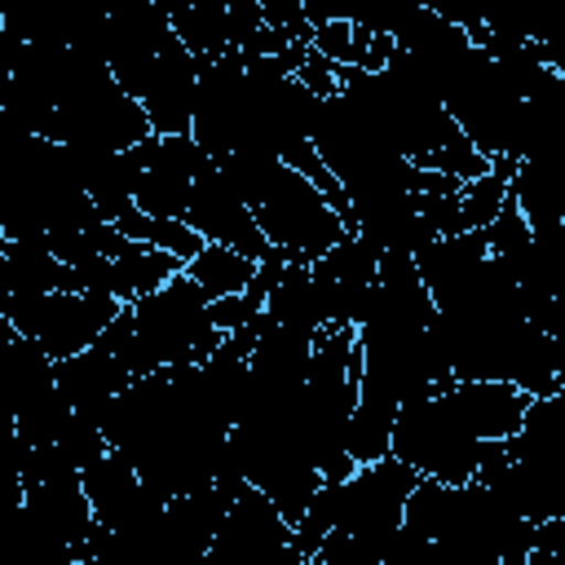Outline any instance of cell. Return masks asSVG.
Listing matches in <instances>:
<instances>
[{"label":"cell","instance_id":"8992f818","mask_svg":"<svg viewBox=\"0 0 565 565\" xmlns=\"http://www.w3.org/2000/svg\"><path fill=\"white\" fill-rule=\"evenodd\" d=\"M185 221L207 238V243H221V247H234V252H243L247 260H265L269 252H274V243L265 238V230H260V221H256V212L230 190V181H225V172L212 163L199 181H194V194H190V212H185Z\"/></svg>","mask_w":565,"mask_h":565},{"label":"cell","instance_id":"e0dca14e","mask_svg":"<svg viewBox=\"0 0 565 565\" xmlns=\"http://www.w3.org/2000/svg\"><path fill=\"white\" fill-rule=\"evenodd\" d=\"M265 313H269L278 327L318 340V331H322V305H318L313 265H287V274L278 278V287H274L269 300H265Z\"/></svg>","mask_w":565,"mask_h":565},{"label":"cell","instance_id":"f546056e","mask_svg":"<svg viewBox=\"0 0 565 565\" xmlns=\"http://www.w3.org/2000/svg\"><path fill=\"white\" fill-rule=\"evenodd\" d=\"M265 309H256L252 300H247V291L243 296H225V300H212V322H216V331L221 335H234V331H243L252 318H260Z\"/></svg>","mask_w":565,"mask_h":565},{"label":"cell","instance_id":"484cf974","mask_svg":"<svg viewBox=\"0 0 565 565\" xmlns=\"http://www.w3.org/2000/svg\"><path fill=\"white\" fill-rule=\"evenodd\" d=\"M57 450H62V455L84 472L93 459H102V455L110 450V437L102 433V424H97V419H88L84 411H75V415H71V424L62 428V437H57Z\"/></svg>","mask_w":565,"mask_h":565},{"label":"cell","instance_id":"7402d4cb","mask_svg":"<svg viewBox=\"0 0 565 565\" xmlns=\"http://www.w3.org/2000/svg\"><path fill=\"white\" fill-rule=\"evenodd\" d=\"M512 177H516V159H490V172L477 177L472 185H463V199H459L463 230H490L494 225L499 207L512 194Z\"/></svg>","mask_w":565,"mask_h":565},{"label":"cell","instance_id":"7c38bea8","mask_svg":"<svg viewBox=\"0 0 565 565\" xmlns=\"http://www.w3.org/2000/svg\"><path fill=\"white\" fill-rule=\"evenodd\" d=\"M0 300L4 296H53V291H79L75 265H62L44 238H13L0 247Z\"/></svg>","mask_w":565,"mask_h":565},{"label":"cell","instance_id":"cb8c5ba5","mask_svg":"<svg viewBox=\"0 0 565 565\" xmlns=\"http://www.w3.org/2000/svg\"><path fill=\"white\" fill-rule=\"evenodd\" d=\"M371 31L366 26H358V22H349V18H340V22H322V26H313V53H322L327 62H335V66H366V53H371Z\"/></svg>","mask_w":565,"mask_h":565},{"label":"cell","instance_id":"277c9868","mask_svg":"<svg viewBox=\"0 0 565 565\" xmlns=\"http://www.w3.org/2000/svg\"><path fill=\"white\" fill-rule=\"evenodd\" d=\"M393 455L411 463L419 477H437L446 486H468L481 463V441L468 437L437 397L411 402L393 424Z\"/></svg>","mask_w":565,"mask_h":565},{"label":"cell","instance_id":"3957f363","mask_svg":"<svg viewBox=\"0 0 565 565\" xmlns=\"http://www.w3.org/2000/svg\"><path fill=\"white\" fill-rule=\"evenodd\" d=\"M256 221H260L265 238L282 252H291L300 265L322 260L349 234V225L335 216L327 194L313 181H305L300 172L282 168V163L274 168V177L265 185V199L256 203Z\"/></svg>","mask_w":565,"mask_h":565},{"label":"cell","instance_id":"5bb4252c","mask_svg":"<svg viewBox=\"0 0 565 565\" xmlns=\"http://www.w3.org/2000/svg\"><path fill=\"white\" fill-rule=\"evenodd\" d=\"M397 402L384 397V393H371L362 388L349 424H344V450L353 459V468H371L380 459L393 455V424H397Z\"/></svg>","mask_w":565,"mask_h":565},{"label":"cell","instance_id":"4316f807","mask_svg":"<svg viewBox=\"0 0 565 565\" xmlns=\"http://www.w3.org/2000/svg\"><path fill=\"white\" fill-rule=\"evenodd\" d=\"M260 9H265V26L282 31L300 49H313V22L305 18V0H260Z\"/></svg>","mask_w":565,"mask_h":565},{"label":"cell","instance_id":"2e32d148","mask_svg":"<svg viewBox=\"0 0 565 565\" xmlns=\"http://www.w3.org/2000/svg\"><path fill=\"white\" fill-rule=\"evenodd\" d=\"M177 40L190 49L199 62H216L230 53V4L221 0H190V4H168Z\"/></svg>","mask_w":565,"mask_h":565},{"label":"cell","instance_id":"603a6c76","mask_svg":"<svg viewBox=\"0 0 565 565\" xmlns=\"http://www.w3.org/2000/svg\"><path fill=\"white\" fill-rule=\"evenodd\" d=\"M340 494H344V481H322L318 494L309 499L305 516H300L296 530H291V547H296L300 556H318V547H322L327 534L335 530V521H340Z\"/></svg>","mask_w":565,"mask_h":565},{"label":"cell","instance_id":"1f68e13d","mask_svg":"<svg viewBox=\"0 0 565 565\" xmlns=\"http://www.w3.org/2000/svg\"><path fill=\"white\" fill-rule=\"evenodd\" d=\"M534 547H547V552H552V565H565V516L543 521V525L534 530Z\"/></svg>","mask_w":565,"mask_h":565},{"label":"cell","instance_id":"5b68a950","mask_svg":"<svg viewBox=\"0 0 565 565\" xmlns=\"http://www.w3.org/2000/svg\"><path fill=\"white\" fill-rule=\"evenodd\" d=\"M419 472L411 463H402L397 455L371 463V468H358L349 481H344V494H340V521L335 530L349 534L353 543L380 552V543L402 525L406 516V499L415 490Z\"/></svg>","mask_w":565,"mask_h":565},{"label":"cell","instance_id":"8fae6325","mask_svg":"<svg viewBox=\"0 0 565 565\" xmlns=\"http://www.w3.org/2000/svg\"><path fill=\"white\" fill-rule=\"evenodd\" d=\"M512 199L530 221V230L565 225V141L516 163Z\"/></svg>","mask_w":565,"mask_h":565},{"label":"cell","instance_id":"30bf717a","mask_svg":"<svg viewBox=\"0 0 565 565\" xmlns=\"http://www.w3.org/2000/svg\"><path fill=\"white\" fill-rule=\"evenodd\" d=\"M486 260H490V238H486V230L433 238L428 247L415 252V269H419V278H424V287H428V296H433L437 309L463 300Z\"/></svg>","mask_w":565,"mask_h":565},{"label":"cell","instance_id":"6da1fadb","mask_svg":"<svg viewBox=\"0 0 565 565\" xmlns=\"http://www.w3.org/2000/svg\"><path fill=\"white\" fill-rule=\"evenodd\" d=\"M132 309H137V340L124 358L132 380L168 366H203L225 344V335L212 322V300L185 274H177L168 287L137 300Z\"/></svg>","mask_w":565,"mask_h":565},{"label":"cell","instance_id":"4dcf8cb0","mask_svg":"<svg viewBox=\"0 0 565 565\" xmlns=\"http://www.w3.org/2000/svg\"><path fill=\"white\" fill-rule=\"evenodd\" d=\"M539 49H543V62H547L556 75H565V4H561L556 22H552V31H547V40H543Z\"/></svg>","mask_w":565,"mask_h":565},{"label":"cell","instance_id":"ffe728a7","mask_svg":"<svg viewBox=\"0 0 565 565\" xmlns=\"http://www.w3.org/2000/svg\"><path fill=\"white\" fill-rule=\"evenodd\" d=\"M508 384H516L530 402L534 397H556V362H552V335L534 331L525 322V331L512 344V362H508Z\"/></svg>","mask_w":565,"mask_h":565},{"label":"cell","instance_id":"9a60e30c","mask_svg":"<svg viewBox=\"0 0 565 565\" xmlns=\"http://www.w3.org/2000/svg\"><path fill=\"white\" fill-rule=\"evenodd\" d=\"M512 463H565V397H534L516 437H508Z\"/></svg>","mask_w":565,"mask_h":565},{"label":"cell","instance_id":"4fadbf2b","mask_svg":"<svg viewBox=\"0 0 565 565\" xmlns=\"http://www.w3.org/2000/svg\"><path fill=\"white\" fill-rule=\"evenodd\" d=\"M132 384V371L124 366V358H110L102 349H88L79 358H66L57 362V388L71 397L75 411H84L88 419L102 424L106 406Z\"/></svg>","mask_w":565,"mask_h":565},{"label":"cell","instance_id":"52a82bcc","mask_svg":"<svg viewBox=\"0 0 565 565\" xmlns=\"http://www.w3.org/2000/svg\"><path fill=\"white\" fill-rule=\"evenodd\" d=\"M207 168H212V159L203 154V146L190 132L185 137H159L154 163L137 181V212L163 216V221H185L194 181Z\"/></svg>","mask_w":565,"mask_h":565},{"label":"cell","instance_id":"f1b7e54d","mask_svg":"<svg viewBox=\"0 0 565 565\" xmlns=\"http://www.w3.org/2000/svg\"><path fill=\"white\" fill-rule=\"evenodd\" d=\"M265 26V9L260 0H234L230 4V53H243L247 40Z\"/></svg>","mask_w":565,"mask_h":565},{"label":"cell","instance_id":"7a4b0ae2","mask_svg":"<svg viewBox=\"0 0 565 565\" xmlns=\"http://www.w3.org/2000/svg\"><path fill=\"white\" fill-rule=\"evenodd\" d=\"M0 309L13 335L40 344L53 362H66L88 353L124 305L115 296H93V291H53V296H4Z\"/></svg>","mask_w":565,"mask_h":565},{"label":"cell","instance_id":"83f0119b","mask_svg":"<svg viewBox=\"0 0 565 565\" xmlns=\"http://www.w3.org/2000/svg\"><path fill=\"white\" fill-rule=\"evenodd\" d=\"M305 93H313L318 102H331V97H340V66L335 62H327L322 53H313L309 49V57H305V66L291 75Z\"/></svg>","mask_w":565,"mask_h":565},{"label":"cell","instance_id":"44dd1931","mask_svg":"<svg viewBox=\"0 0 565 565\" xmlns=\"http://www.w3.org/2000/svg\"><path fill=\"white\" fill-rule=\"evenodd\" d=\"M115 225H119L124 238H132V243H141V247H154V252H168V256H177V260H185V265L207 247V238H203L190 221H163V216L128 212V216H119Z\"/></svg>","mask_w":565,"mask_h":565},{"label":"cell","instance_id":"ac0fdd59","mask_svg":"<svg viewBox=\"0 0 565 565\" xmlns=\"http://www.w3.org/2000/svg\"><path fill=\"white\" fill-rule=\"evenodd\" d=\"M177 274H185V260L132 243L124 256H115V296H119V305H137V300L154 296L159 287H168Z\"/></svg>","mask_w":565,"mask_h":565},{"label":"cell","instance_id":"d6a6232c","mask_svg":"<svg viewBox=\"0 0 565 565\" xmlns=\"http://www.w3.org/2000/svg\"><path fill=\"white\" fill-rule=\"evenodd\" d=\"M530 565H552V552H547V547H534V552H530Z\"/></svg>","mask_w":565,"mask_h":565},{"label":"cell","instance_id":"ba28073f","mask_svg":"<svg viewBox=\"0 0 565 565\" xmlns=\"http://www.w3.org/2000/svg\"><path fill=\"white\" fill-rule=\"evenodd\" d=\"M437 402L477 441H508V437H516L521 424H525V411H530V397L516 384H508V380H459Z\"/></svg>","mask_w":565,"mask_h":565},{"label":"cell","instance_id":"9c48e42d","mask_svg":"<svg viewBox=\"0 0 565 565\" xmlns=\"http://www.w3.org/2000/svg\"><path fill=\"white\" fill-rule=\"evenodd\" d=\"M194 97H199V57H190V49L172 31V40L159 53L154 79L141 97L154 137H185L194 128Z\"/></svg>","mask_w":565,"mask_h":565},{"label":"cell","instance_id":"d6986e66","mask_svg":"<svg viewBox=\"0 0 565 565\" xmlns=\"http://www.w3.org/2000/svg\"><path fill=\"white\" fill-rule=\"evenodd\" d=\"M185 278H194L207 300H225V296H243V291L252 287L256 260H247V256L234 252V247L207 243V247L185 265Z\"/></svg>","mask_w":565,"mask_h":565},{"label":"cell","instance_id":"d4e9b609","mask_svg":"<svg viewBox=\"0 0 565 565\" xmlns=\"http://www.w3.org/2000/svg\"><path fill=\"white\" fill-rule=\"evenodd\" d=\"M415 168H424V172H446V177H455V181L472 185L477 177H486V172H490V159H486L468 137H455V141H446L441 150H433V154L415 159Z\"/></svg>","mask_w":565,"mask_h":565}]
</instances>
